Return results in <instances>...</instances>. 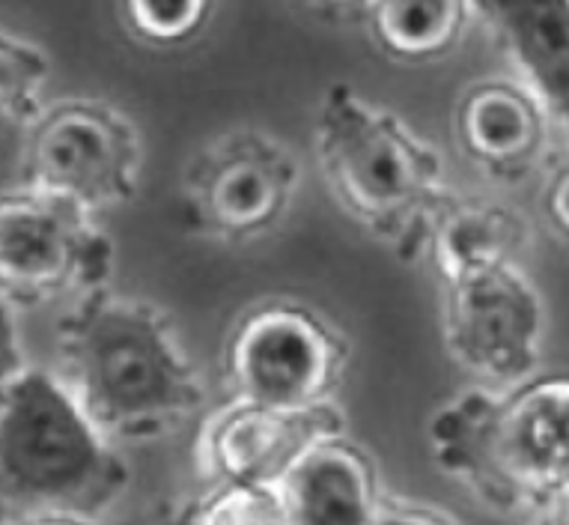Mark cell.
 <instances>
[{"instance_id": "cell-12", "label": "cell", "mask_w": 569, "mask_h": 525, "mask_svg": "<svg viewBox=\"0 0 569 525\" xmlns=\"http://www.w3.org/2000/svg\"><path fill=\"white\" fill-rule=\"evenodd\" d=\"M274 496L283 525H376L385 511L373 463L343 433L310 445Z\"/></svg>"}, {"instance_id": "cell-15", "label": "cell", "mask_w": 569, "mask_h": 525, "mask_svg": "<svg viewBox=\"0 0 569 525\" xmlns=\"http://www.w3.org/2000/svg\"><path fill=\"white\" fill-rule=\"evenodd\" d=\"M475 19L462 0H385L367 10L370 33L382 55L400 63H430L457 51Z\"/></svg>"}, {"instance_id": "cell-13", "label": "cell", "mask_w": 569, "mask_h": 525, "mask_svg": "<svg viewBox=\"0 0 569 525\" xmlns=\"http://www.w3.org/2000/svg\"><path fill=\"white\" fill-rule=\"evenodd\" d=\"M498 37L519 72V85L531 90L555 129L569 122V7L567 0H486L471 3Z\"/></svg>"}, {"instance_id": "cell-3", "label": "cell", "mask_w": 569, "mask_h": 525, "mask_svg": "<svg viewBox=\"0 0 569 525\" xmlns=\"http://www.w3.org/2000/svg\"><path fill=\"white\" fill-rule=\"evenodd\" d=\"M430 445L441 469L501 511L540 514L567 502V376L459 394L430 422Z\"/></svg>"}, {"instance_id": "cell-20", "label": "cell", "mask_w": 569, "mask_h": 525, "mask_svg": "<svg viewBox=\"0 0 569 525\" xmlns=\"http://www.w3.org/2000/svg\"><path fill=\"white\" fill-rule=\"evenodd\" d=\"M542 216H546L549 227L560 236V239H567V227H569L567 159H560L558 165H551L549 182H546V195H542Z\"/></svg>"}, {"instance_id": "cell-14", "label": "cell", "mask_w": 569, "mask_h": 525, "mask_svg": "<svg viewBox=\"0 0 569 525\" xmlns=\"http://www.w3.org/2000/svg\"><path fill=\"white\" fill-rule=\"evenodd\" d=\"M531 227L513 207L450 195L430 227L427 248L445 281L516 262Z\"/></svg>"}, {"instance_id": "cell-7", "label": "cell", "mask_w": 569, "mask_h": 525, "mask_svg": "<svg viewBox=\"0 0 569 525\" xmlns=\"http://www.w3.org/2000/svg\"><path fill=\"white\" fill-rule=\"evenodd\" d=\"M346 338L305 301L269 299L236 319L224 374L236 400L280 409L328 404L346 367Z\"/></svg>"}, {"instance_id": "cell-17", "label": "cell", "mask_w": 569, "mask_h": 525, "mask_svg": "<svg viewBox=\"0 0 569 525\" xmlns=\"http://www.w3.org/2000/svg\"><path fill=\"white\" fill-rule=\"evenodd\" d=\"M212 3L206 0H129L120 7V24L131 37L156 48L186 46L206 28Z\"/></svg>"}, {"instance_id": "cell-19", "label": "cell", "mask_w": 569, "mask_h": 525, "mask_svg": "<svg viewBox=\"0 0 569 525\" xmlns=\"http://www.w3.org/2000/svg\"><path fill=\"white\" fill-rule=\"evenodd\" d=\"M24 370L28 365H24V349H21L16 317H12V305L0 299V404Z\"/></svg>"}, {"instance_id": "cell-2", "label": "cell", "mask_w": 569, "mask_h": 525, "mask_svg": "<svg viewBox=\"0 0 569 525\" xmlns=\"http://www.w3.org/2000/svg\"><path fill=\"white\" fill-rule=\"evenodd\" d=\"M313 150L335 204L400 260L427 251L430 227L448 204L445 165L430 143L349 85L322 93Z\"/></svg>"}, {"instance_id": "cell-10", "label": "cell", "mask_w": 569, "mask_h": 525, "mask_svg": "<svg viewBox=\"0 0 569 525\" xmlns=\"http://www.w3.org/2000/svg\"><path fill=\"white\" fill-rule=\"evenodd\" d=\"M343 430L331 404L280 409L236 400L216 413L200 436V463L218 484L274 487L319 439Z\"/></svg>"}, {"instance_id": "cell-9", "label": "cell", "mask_w": 569, "mask_h": 525, "mask_svg": "<svg viewBox=\"0 0 569 525\" xmlns=\"http://www.w3.org/2000/svg\"><path fill=\"white\" fill-rule=\"evenodd\" d=\"M445 349L468 374L495 385H519L540 365L546 310L537 284L519 262L445 281Z\"/></svg>"}, {"instance_id": "cell-5", "label": "cell", "mask_w": 569, "mask_h": 525, "mask_svg": "<svg viewBox=\"0 0 569 525\" xmlns=\"http://www.w3.org/2000/svg\"><path fill=\"white\" fill-rule=\"evenodd\" d=\"M143 147L134 122L93 99H66L30 122L21 186L99 216L134 200Z\"/></svg>"}, {"instance_id": "cell-23", "label": "cell", "mask_w": 569, "mask_h": 525, "mask_svg": "<svg viewBox=\"0 0 569 525\" xmlns=\"http://www.w3.org/2000/svg\"><path fill=\"white\" fill-rule=\"evenodd\" d=\"M28 525H87L76 516H37V519H30Z\"/></svg>"}, {"instance_id": "cell-11", "label": "cell", "mask_w": 569, "mask_h": 525, "mask_svg": "<svg viewBox=\"0 0 569 525\" xmlns=\"http://www.w3.org/2000/svg\"><path fill=\"white\" fill-rule=\"evenodd\" d=\"M555 122L516 78H483L459 96L453 141L486 177L516 182L549 159Z\"/></svg>"}, {"instance_id": "cell-16", "label": "cell", "mask_w": 569, "mask_h": 525, "mask_svg": "<svg viewBox=\"0 0 569 525\" xmlns=\"http://www.w3.org/2000/svg\"><path fill=\"white\" fill-rule=\"evenodd\" d=\"M51 76L46 51L0 30V117L33 122L42 111V90Z\"/></svg>"}, {"instance_id": "cell-6", "label": "cell", "mask_w": 569, "mask_h": 525, "mask_svg": "<svg viewBox=\"0 0 569 525\" xmlns=\"http://www.w3.org/2000/svg\"><path fill=\"white\" fill-rule=\"evenodd\" d=\"M111 234L99 216L28 186L0 191V299L42 305L108 287Z\"/></svg>"}, {"instance_id": "cell-22", "label": "cell", "mask_w": 569, "mask_h": 525, "mask_svg": "<svg viewBox=\"0 0 569 525\" xmlns=\"http://www.w3.org/2000/svg\"><path fill=\"white\" fill-rule=\"evenodd\" d=\"M531 525H569L567 502H560V505L546 507V511H540V514H533Z\"/></svg>"}, {"instance_id": "cell-18", "label": "cell", "mask_w": 569, "mask_h": 525, "mask_svg": "<svg viewBox=\"0 0 569 525\" xmlns=\"http://www.w3.org/2000/svg\"><path fill=\"white\" fill-rule=\"evenodd\" d=\"M182 525H283L274 487L218 484L209 496L197 498Z\"/></svg>"}, {"instance_id": "cell-8", "label": "cell", "mask_w": 569, "mask_h": 525, "mask_svg": "<svg viewBox=\"0 0 569 525\" xmlns=\"http://www.w3.org/2000/svg\"><path fill=\"white\" fill-rule=\"evenodd\" d=\"M299 182L301 168L287 143L257 129L230 131L188 165L186 218L209 239L251 242L283 221Z\"/></svg>"}, {"instance_id": "cell-1", "label": "cell", "mask_w": 569, "mask_h": 525, "mask_svg": "<svg viewBox=\"0 0 569 525\" xmlns=\"http://www.w3.org/2000/svg\"><path fill=\"white\" fill-rule=\"evenodd\" d=\"M57 349L60 383L108 439H159L203 404V383L152 301L84 293L57 326Z\"/></svg>"}, {"instance_id": "cell-21", "label": "cell", "mask_w": 569, "mask_h": 525, "mask_svg": "<svg viewBox=\"0 0 569 525\" xmlns=\"http://www.w3.org/2000/svg\"><path fill=\"white\" fill-rule=\"evenodd\" d=\"M376 525H453L436 511H423V507H385L382 516Z\"/></svg>"}, {"instance_id": "cell-4", "label": "cell", "mask_w": 569, "mask_h": 525, "mask_svg": "<svg viewBox=\"0 0 569 525\" xmlns=\"http://www.w3.org/2000/svg\"><path fill=\"white\" fill-rule=\"evenodd\" d=\"M129 481L60 376L28 367L0 404V502L37 516L102 511Z\"/></svg>"}]
</instances>
